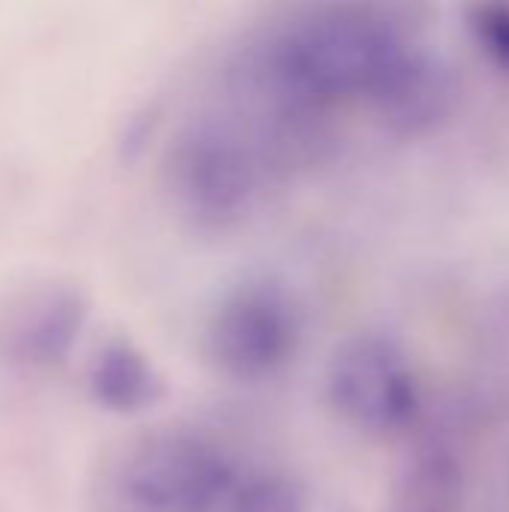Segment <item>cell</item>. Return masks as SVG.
Instances as JSON below:
<instances>
[{"label":"cell","instance_id":"cell-1","mask_svg":"<svg viewBox=\"0 0 509 512\" xmlns=\"http://www.w3.org/2000/svg\"><path fill=\"white\" fill-rule=\"evenodd\" d=\"M120 486L144 512H216L237 489L222 450L192 432L144 438L126 459Z\"/></svg>","mask_w":509,"mask_h":512},{"label":"cell","instance_id":"cell-2","mask_svg":"<svg viewBox=\"0 0 509 512\" xmlns=\"http://www.w3.org/2000/svg\"><path fill=\"white\" fill-rule=\"evenodd\" d=\"M327 399L354 429L393 435L420 411L417 378L402 351L378 336H357L336 348L327 366Z\"/></svg>","mask_w":509,"mask_h":512},{"label":"cell","instance_id":"cell-3","mask_svg":"<svg viewBox=\"0 0 509 512\" xmlns=\"http://www.w3.org/2000/svg\"><path fill=\"white\" fill-rule=\"evenodd\" d=\"M297 348V318L282 291L252 285L237 291L213 318L207 354L234 381L276 375Z\"/></svg>","mask_w":509,"mask_h":512},{"label":"cell","instance_id":"cell-4","mask_svg":"<svg viewBox=\"0 0 509 512\" xmlns=\"http://www.w3.org/2000/svg\"><path fill=\"white\" fill-rule=\"evenodd\" d=\"M87 321L84 300L72 291H51L33 300L6 327L3 357L21 372H51L69 360Z\"/></svg>","mask_w":509,"mask_h":512},{"label":"cell","instance_id":"cell-5","mask_svg":"<svg viewBox=\"0 0 509 512\" xmlns=\"http://www.w3.org/2000/svg\"><path fill=\"white\" fill-rule=\"evenodd\" d=\"M90 393L111 414H138L162 399V378L135 345L117 339L96 354Z\"/></svg>","mask_w":509,"mask_h":512},{"label":"cell","instance_id":"cell-6","mask_svg":"<svg viewBox=\"0 0 509 512\" xmlns=\"http://www.w3.org/2000/svg\"><path fill=\"white\" fill-rule=\"evenodd\" d=\"M465 471L444 447L417 450L393 486L390 512H462Z\"/></svg>","mask_w":509,"mask_h":512},{"label":"cell","instance_id":"cell-7","mask_svg":"<svg viewBox=\"0 0 509 512\" xmlns=\"http://www.w3.org/2000/svg\"><path fill=\"white\" fill-rule=\"evenodd\" d=\"M228 512H309L303 492L279 474H261L234 489Z\"/></svg>","mask_w":509,"mask_h":512}]
</instances>
